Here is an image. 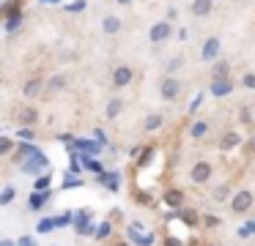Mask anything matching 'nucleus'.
I'll return each instance as SVG.
<instances>
[{
    "mask_svg": "<svg viewBox=\"0 0 255 246\" xmlns=\"http://www.w3.org/2000/svg\"><path fill=\"white\" fill-rule=\"evenodd\" d=\"M181 93H184V85H181L178 77L167 74L165 80L159 82V96L165 98V101H176V98H181Z\"/></svg>",
    "mask_w": 255,
    "mask_h": 246,
    "instance_id": "1",
    "label": "nucleus"
},
{
    "mask_svg": "<svg viewBox=\"0 0 255 246\" xmlns=\"http://www.w3.org/2000/svg\"><path fill=\"white\" fill-rule=\"evenodd\" d=\"M250 205H253V191L242 189V191H236V194H233V200H231V211L233 213H247Z\"/></svg>",
    "mask_w": 255,
    "mask_h": 246,
    "instance_id": "2",
    "label": "nucleus"
},
{
    "mask_svg": "<svg viewBox=\"0 0 255 246\" xmlns=\"http://www.w3.org/2000/svg\"><path fill=\"white\" fill-rule=\"evenodd\" d=\"M132 80H134V69H132V66H118V69L113 71V80L110 82L116 87H127Z\"/></svg>",
    "mask_w": 255,
    "mask_h": 246,
    "instance_id": "3",
    "label": "nucleus"
},
{
    "mask_svg": "<svg viewBox=\"0 0 255 246\" xmlns=\"http://www.w3.org/2000/svg\"><path fill=\"white\" fill-rule=\"evenodd\" d=\"M211 172H214V167L209 162H198L192 167V172H189V178H192V183H206L211 178Z\"/></svg>",
    "mask_w": 255,
    "mask_h": 246,
    "instance_id": "4",
    "label": "nucleus"
},
{
    "mask_svg": "<svg viewBox=\"0 0 255 246\" xmlns=\"http://www.w3.org/2000/svg\"><path fill=\"white\" fill-rule=\"evenodd\" d=\"M170 33H173V27H170V22H156V25H151V41L154 44H162V41H167L170 38Z\"/></svg>",
    "mask_w": 255,
    "mask_h": 246,
    "instance_id": "5",
    "label": "nucleus"
},
{
    "mask_svg": "<svg viewBox=\"0 0 255 246\" xmlns=\"http://www.w3.org/2000/svg\"><path fill=\"white\" fill-rule=\"evenodd\" d=\"M214 11V0H195L192 3V14L195 16H209Z\"/></svg>",
    "mask_w": 255,
    "mask_h": 246,
    "instance_id": "6",
    "label": "nucleus"
},
{
    "mask_svg": "<svg viewBox=\"0 0 255 246\" xmlns=\"http://www.w3.org/2000/svg\"><path fill=\"white\" fill-rule=\"evenodd\" d=\"M217 55H220V38H209V41H206V47H203V60H214Z\"/></svg>",
    "mask_w": 255,
    "mask_h": 246,
    "instance_id": "7",
    "label": "nucleus"
},
{
    "mask_svg": "<svg viewBox=\"0 0 255 246\" xmlns=\"http://www.w3.org/2000/svg\"><path fill=\"white\" fill-rule=\"evenodd\" d=\"M239 142H242V137L236 134V131H228V134H222V140H220V148L222 151H231V148H236Z\"/></svg>",
    "mask_w": 255,
    "mask_h": 246,
    "instance_id": "8",
    "label": "nucleus"
},
{
    "mask_svg": "<svg viewBox=\"0 0 255 246\" xmlns=\"http://www.w3.org/2000/svg\"><path fill=\"white\" fill-rule=\"evenodd\" d=\"M41 87H44V82H41V80H39V77H36V80H28V82H25V87H22V93H25V96H28V98H33V96H36V93H39V90H41Z\"/></svg>",
    "mask_w": 255,
    "mask_h": 246,
    "instance_id": "9",
    "label": "nucleus"
},
{
    "mask_svg": "<svg viewBox=\"0 0 255 246\" xmlns=\"http://www.w3.org/2000/svg\"><path fill=\"white\" fill-rule=\"evenodd\" d=\"M228 197H231V186H228V183L214 186V191H211V200H214V202H225Z\"/></svg>",
    "mask_w": 255,
    "mask_h": 246,
    "instance_id": "10",
    "label": "nucleus"
},
{
    "mask_svg": "<svg viewBox=\"0 0 255 246\" xmlns=\"http://www.w3.org/2000/svg\"><path fill=\"white\" fill-rule=\"evenodd\" d=\"M36 120H39V112H36L33 107H25L22 112H19V123L22 126H33Z\"/></svg>",
    "mask_w": 255,
    "mask_h": 246,
    "instance_id": "11",
    "label": "nucleus"
},
{
    "mask_svg": "<svg viewBox=\"0 0 255 246\" xmlns=\"http://www.w3.org/2000/svg\"><path fill=\"white\" fill-rule=\"evenodd\" d=\"M159 126H162V115H159V112L148 115V118L143 120V129H145V131H156Z\"/></svg>",
    "mask_w": 255,
    "mask_h": 246,
    "instance_id": "12",
    "label": "nucleus"
},
{
    "mask_svg": "<svg viewBox=\"0 0 255 246\" xmlns=\"http://www.w3.org/2000/svg\"><path fill=\"white\" fill-rule=\"evenodd\" d=\"M211 93H214V96H225V93H231V82H228V80H214Z\"/></svg>",
    "mask_w": 255,
    "mask_h": 246,
    "instance_id": "13",
    "label": "nucleus"
},
{
    "mask_svg": "<svg viewBox=\"0 0 255 246\" xmlns=\"http://www.w3.org/2000/svg\"><path fill=\"white\" fill-rule=\"evenodd\" d=\"M102 27H105V33H118L121 30V19H118V16H107V19L102 22Z\"/></svg>",
    "mask_w": 255,
    "mask_h": 246,
    "instance_id": "14",
    "label": "nucleus"
},
{
    "mask_svg": "<svg viewBox=\"0 0 255 246\" xmlns=\"http://www.w3.org/2000/svg\"><path fill=\"white\" fill-rule=\"evenodd\" d=\"M228 71H231V69H228V63H222V60H220V63H214V69H211V77H214V80H228Z\"/></svg>",
    "mask_w": 255,
    "mask_h": 246,
    "instance_id": "15",
    "label": "nucleus"
},
{
    "mask_svg": "<svg viewBox=\"0 0 255 246\" xmlns=\"http://www.w3.org/2000/svg\"><path fill=\"white\" fill-rule=\"evenodd\" d=\"M121 109H124V101H121V98H110V104H107V118H116Z\"/></svg>",
    "mask_w": 255,
    "mask_h": 246,
    "instance_id": "16",
    "label": "nucleus"
},
{
    "mask_svg": "<svg viewBox=\"0 0 255 246\" xmlns=\"http://www.w3.org/2000/svg\"><path fill=\"white\" fill-rule=\"evenodd\" d=\"M63 87H66V77L63 74H55L50 80V85H47V90H63Z\"/></svg>",
    "mask_w": 255,
    "mask_h": 246,
    "instance_id": "17",
    "label": "nucleus"
},
{
    "mask_svg": "<svg viewBox=\"0 0 255 246\" xmlns=\"http://www.w3.org/2000/svg\"><path fill=\"white\" fill-rule=\"evenodd\" d=\"M206 131H209V123H203V120H198V123H192V129H189V134L198 140V137H203Z\"/></svg>",
    "mask_w": 255,
    "mask_h": 246,
    "instance_id": "18",
    "label": "nucleus"
},
{
    "mask_svg": "<svg viewBox=\"0 0 255 246\" xmlns=\"http://www.w3.org/2000/svg\"><path fill=\"white\" fill-rule=\"evenodd\" d=\"M167 202H170V205H181V202H184V194H181L178 189L167 191Z\"/></svg>",
    "mask_w": 255,
    "mask_h": 246,
    "instance_id": "19",
    "label": "nucleus"
},
{
    "mask_svg": "<svg viewBox=\"0 0 255 246\" xmlns=\"http://www.w3.org/2000/svg\"><path fill=\"white\" fill-rule=\"evenodd\" d=\"M184 66V58L181 55H176V58H170V63H167V74H173V71H178Z\"/></svg>",
    "mask_w": 255,
    "mask_h": 246,
    "instance_id": "20",
    "label": "nucleus"
},
{
    "mask_svg": "<svg viewBox=\"0 0 255 246\" xmlns=\"http://www.w3.org/2000/svg\"><path fill=\"white\" fill-rule=\"evenodd\" d=\"M11 200H14V186H6V189H3V197H0V202L6 205V202H11Z\"/></svg>",
    "mask_w": 255,
    "mask_h": 246,
    "instance_id": "21",
    "label": "nucleus"
},
{
    "mask_svg": "<svg viewBox=\"0 0 255 246\" xmlns=\"http://www.w3.org/2000/svg\"><path fill=\"white\" fill-rule=\"evenodd\" d=\"M0 153H3V156H6V153H11V140H8V137H3V140H0Z\"/></svg>",
    "mask_w": 255,
    "mask_h": 246,
    "instance_id": "22",
    "label": "nucleus"
},
{
    "mask_svg": "<svg viewBox=\"0 0 255 246\" xmlns=\"http://www.w3.org/2000/svg\"><path fill=\"white\" fill-rule=\"evenodd\" d=\"M244 85H247V87H255V74H247V77H244Z\"/></svg>",
    "mask_w": 255,
    "mask_h": 246,
    "instance_id": "23",
    "label": "nucleus"
},
{
    "mask_svg": "<svg viewBox=\"0 0 255 246\" xmlns=\"http://www.w3.org/2000/svg\"><path fill=\"white\" fill-rule=\"evenodd\" d=\"M107 233H110V224H102V230H99V235H96V238H107Z\"/></svg>",
    "mask_w": 255,
    "mask_h": 246,
    "instance_id": "24",
    "label": "nucleus"
},
{
    "mask_svg": "<svg viewBox=\"0 0 255 246\" xmlns=\"http://www.w3.org/2000/svg\"><path fill=\"white\" fill-rule=\"evenodd\" d=\"M247 153H250V156H255V137L247 142Z\"/></svg>",
    "mask_w": 255,
    "mask_h": 246,
    "instance_id": "25",
    "label": "nucleus"
},
{
    "mask_svg": "<svg viewBox=\"0 0 255 246\" xmlns=\"http://www.w3.org/2000/svg\"><path fill=\"white\" fill-rule=\"evenodd\" d=\"M198 107H200V96H195V98H192V107H189V109H192V112H195V109H198Z\"/></svg>",
    "mask_w": 255,
    "mask_h": 246,
    "instance_id": "26",
    "label": "nucleus"
},
{
    "mask_svg": "<svg viewBox=\"0 0 255 246\" xmlns=\"http://www.w3.org/2000/svg\"><path fill=\"white\" fill-rule=\"evenodd\" d=\"M118 3H121V5H127V3H132V0H118Z\"/></svg>",
    "mask_w": 255,
    "mask_h": 246,
    "instance_id": "27",
    "label": "nucleus"
},
{
    "mask_svg": "<svg viewBox=\"0 0 255 246\" xmlns=\"http://www.w3.org/2000/svg\"><path fill=\"white\" fill-rule=\"evenodd\" d=\"M3 246H11V244H8V241H3Z\"/></svg>",
    "mask_w": 255,
    "mask_h": 246,
    "instance_id": "28",
    "label": "nucleus"
},
{
    "mask_svg": "<svg viewBox=\"0 0 255 246\" xmlns=\"http://www.w3.org/2000/svg\"><path fill=\"white\" fill-rule=\"evenodd\" d=\"M118 246H127V244H118Z\"/></svg>",
    "mask_w": 255,
    "mask_h": 246,
    "instance_id": "29",
    "label": "nucleus"
}]
</instances>
